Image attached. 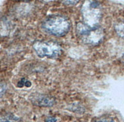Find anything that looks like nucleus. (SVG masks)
Returning a JSON list of instances; mask_svg holds the SVG:
<instances>
[{
    "mask_svg": "<svg viewBox=\"0 0 124 122\" xmlns=\"http://www.w3.org/2000/svg\"><path fill=\"white\" fill-rule=\"evenodd\" d=\"M70 21L62 15H51L42 23V29L46 33L56 36H63L70 29Z\"/></svg>",
    "mask_w": 124,
    "mask_h": 122,
    "instance_id": "obj_1",
    "label": "nucleus"
},
{
    "mask_svg": "<svg viewBox=\"0 0 124 122\" xmlns=\"http://www.w3.org/2000/svg\"><path fill=\"white\" fill-rule=\"evenodd\" d=\"M33 48L37 55L40 58H55L60 56L62 52L61 46L55 42L36 41L34 42Z\"/></svg>",
    "mask_w": 124,
    "mask_h": 122,
    "instance_id": "obj_2",
    "label": "nucleus"
},
{
    "mask_svg": "<svg viewBox=\"0 0 124 122\" xmlns=\"http://www.w3.org/2000/svg\"><path fill=\"white\" fill-rule=\"evenodd\" d=\"M31 100L33 104L42 107H50L55 103V99L53 97L44 94H34L31 96Z\"/></svg>",
    "mask_w": 124,
    "mask_h": 122,
    "instance_id": "obj_3",
    "label": "nucleus"
},
{
    "mask_svg": "<svg viewBox=\"0 0 124 122\" xmlns=\"http://www.w3.org/2000/svg\"><path fill=\"white\" fill-rule=\"evenodd\" d=\"M0 122H21V120L17 116L6 113L0 115Z\"/></svg>",
    "mask_w": 124,
    "mask_h": 122,
    "instance_id": "obj_4",
    "label": "nucleus"
},
{
    "mask_svg": "<svg viewBox=\"0 0 124 122\" xmlns=\"http://www.w3.org/2000/svg\"><path fill=\"white\" fill-rule=\"evenodd\" d=\"M6 89H7L6 84H5L3 81H0V96H2V95L5 93Z\"/></svg>",
    "mask_w": 124,
    "mask_h": 122,
    "instance_id": "obj_5",
    "label": "nucleus"
},
{
    "mask_svg": "<svg viewBox=\"0 0 124 122\" xmlns=\"http://www.w3.org/2000/svg\"><path fill=\"white\" fill-rule=\"evenodd\" d=\"M94 122H114V119L111 118H107V117H103L96 119Z\"/></svg>",
    "mask_w": 124,
    "mask_h": 122,
    "instance_id": "obj_6",
    "label": "nucleus"
},
{
    "mask_svg": "<svg viewBox=\"0 0 124 122\" xmlns=\"http://www.w3.org/2000/svg\"><path fill=\"white\" fill-rule=\"evenodd\" d=\"M26 81H27V80L25 78H22L21 80H20L19 82L18 83V87H23L24 86H25Z\"/></svg>",
    "mask_w": 124,
    "mask_h": 122,
    "instance_id": "obj_7",
    "label": "nucleus"
},
{
    "mask_svg": "<svg viewBox=\"0 0 124 122\" xmlns=\"http://www.w3.org/2000/svg\"><path fill=\"white\" fill-rule=\"evenodd\" d=\"M56 118H54V117H48L45 121V122H56Z\"/></svg>",
    "mask_w": 124,
    "mask_h": 122,
    "instance_id": "obj_8",
    "label": "nucleus"
},
{
    "mask_svg": "<svg viewBox=\"0 0 124 122\" xmlns=\"http://www.w3.org/2000/svg\"><path fill=\"white\" fill-rule=\"evenodd\" d=\"M78 1H65L64 3L66 5H75V4L78 3Z\"/></svg>",
    "mask_w": 124,
    "mask_h": 122,
    "instance_id": "obj_9",
    "label": "nucleus"
},
{
    "mask_svg": "<svg viewBox=\"0 0 124 122\" xmlns=\"http://www.w3.org/2000/svg\"><path fill=\"white\" fill-rule=\"evenodd\" d=\"M25 86H26V87H30L31 86V83L29 81H28V80H27L26 83H25Z\"/></svg>",
    "mask_w": 124,
    "mask_h": 122,
    "instance_id": "obj_10",
    "label": "nucleus"
}]
</instances>
